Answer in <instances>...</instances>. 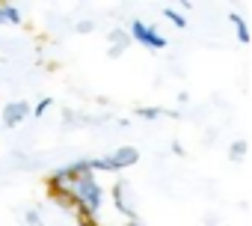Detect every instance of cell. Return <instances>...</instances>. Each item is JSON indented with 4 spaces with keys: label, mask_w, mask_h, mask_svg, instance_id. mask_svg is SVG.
Wrapping results in <instances>:
<instances>
[{
    "label": "cell",
    "mask_w": 252,
    "mask_h": 226,
    "mask_svg": "<svg viewBox=\"0 0 252 226\" xmlns=\"http://www.w3.org/2000/svg\"><path fill=\"white\" fill-rule=\"evenodd\" d=\"M92 27H95L92 21H80V24H77V33H92Z\"/></svg>",
    "instance_id": "obj_12"
},
{
    "label": "cell",
    "mask_w": 252,
    "mask_h": 226,
    "mask_svg": "<svg viewBox=\"0 0 252 226\" xmlns=\"http://www.w3.org/2000/svg\"><path fill=\"white\" fill-rule=\"evenodd\" d=\"M107 226H110V223H107ZM125 226H137V223H125Z\"/></svg>",
    "instance_id": "obj_13"
},
{
    "label": "cell",
    "mask_w": 252,
    "mask_h": 226,
    "mask_svg": "<svg viewBox=\"0 0 252 226\" xmlns=\"http://www.w3.org/2000/svg\"><path fill=\"white\" fill-rule=\"evenodd\" d=\"M27 226H42V217H39V211H36V208H30V211H27Z\"/></svg>",
    "instance_id": "obj_10"
},
{
    "label": "cell",
    "mask_w": 252,
    "mask_h": 226,
    "mask_svg": "<svg viewBox=\"0 0 252 226\" xmlns=\"http://www.w3.org/2000/svg\"><path fill=\"white\" fill-rule=\"evenodd\" d=\"M131 36H134L140 45H146V48H155V51L166 48V39H163L155 27H149V24H143V21H134V24H131Z\"/></svg>",
    "instance_id": "obj_2"
},
{
    "label": "cell",
    "mask_w": 252,
    "mask_h": 226,
    "mask_svg": "<svg viewBox=\"0 0 252 226\" xmlns=\"http://www.w3.org/2000/svg\"><path fill=\"white\" fill-rule=\"evenodd\" d=\"M137 113H140L143 119H158V116H160V110H158V107H143V110H137Z\"/></svg>",
    "instance_id": "obj_8"
},
{
    "label": "cell",
    "mask_w": 252,
    "mask_h": 226,
    "mask_svg": "<svg viewBox=\"0 0 252 226\" xmlns=\"http://www.w3.org/2000/svg\"><path fill=\"white\" fill-rule=\"evenodd\" d=\"M27 116H30V104L27 101H6L3 113H0V125H3V128H15Z\"/></svg>",
    "instance_id": "obj_3"
},
{
    "label": "cell",
    "mask_w": 252,
    "mask_h": 226,
    "mask_svg": "<svg viewBox=\"0 0 252 226\" xmlns=\"http://www.w3.org/2000/svg\"><path fill=\"white\" fill-rule=\"evenodd\" d=\"M48 107H51V98H42V101H39V104L33 107V113H36V116H42V113H45Z\"/></svg>",
    "instance_id": "obj_11"
},
{
    "label": "cell",
    "mask_w": 252,
    "mask_h": 226,
    "mask_svg": "<svg viewBox=\"0 0 252 226\" xmlns=\"http://www.w3.org/2000/svg\"><path fill=\"white\" fill-rule=\"evenodd\" d=\"M128 45H131V36L125 33V30H113V33H110V48H113L110 54H113V57H122L125 51H128Z\"/></svg>",
    "instance_id": "obj_4"
},
{
    "label": "cell",
    "mask_w": 252,
    "mask_h": 226,
    "mask_svg": "<svg viewBox=\"0 0 252 226\" xmlns=\"http://www.w3.org/2000/svg\"><path fill=\"white\" fill-rule=\"evenodd\" d=\"M137 161H140V152H137L134 146H122V149H116V152H113V155H107V158L89 161V167H92V170L119 173V170H128V167H134Z\"/></svg>",
    "instance_id": "obj_1"
},
{
    "label": "cell",
    "mask_w": 252,
    "mask_h": 226,
    "mask_svg": "<svg viewBox=\"0 0 252 226\" xmlns=\"http://www.w3.org/2000/svg\"><path fill=\"white\" fill-rule=\"evenodd\" d=\"M0 24H21V12H18V6H9V3L0 6Z\"/></svg>",
    "instance_id": "obj_5"
},
{
    "label": "cell",
    "mask_w": 252,
    "mask_h": 226,
    "mask_svg": "<svg viewBox=\"0 0 252 226\" xmlns=\"http://www.w3.org/2000/svg\"><path fill=\"white\" fill-rule=\"evenodd\" d=\"M243 155H246V140H237L231 146V158H243Z\"/></svg>",
    "instance_id": "obj_9"
},
{
    "label": "cell",
    "mask_w": 252,
    "mask_h": 226,
    "mask_svg": "<svg viewBox=\"0 0 252 226\" xmlns=\"http://www.w3.org/2000/svg\"><path fill=\"white\" fill-rule=\"evenodd\" d=\"M163 15H166V18H169V21H172V24H175L178 30H184V27H187V21H184V15H178L175 9H169V6H166V9H163Z\"/></svg>",
    "instance_id": "obj_7"
},
{
    "label": "cell",
    "mask_w": 252,
    "mask_h": 226,
    "mask_svg": "<svg viewBox=\"0 0 252 226\" xmlns=\"http://www.w3.org/2000/svg\"><path fill=\"white\" fill-rule=\"evenodd\" d=\"M231 21H234V27H237V39H240V42H249V30H246V21H243L240 15H231Z\"/></svg>",
    "instance_id": "obj_6"
}]
</instances>
